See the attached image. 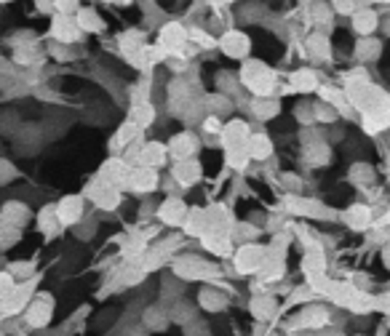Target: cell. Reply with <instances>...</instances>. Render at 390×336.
I'll use <instances>...</instances> for the list:
<instances>
[{
    "label": "cell",
    "instance_id": "1",
    "mask_svg": "<svg viewBox=\"0 0 390 336\" xmlns=\"http://www.w3.org/2000/svg\"><path fill=\"white\" fill-rule=\"evenodd\" d=\"M171 272L177 275L179 281H217L222 270L220 264L203 259V256H195V254H182L177 259L171 261Z\"/></svg>",
    "mask_w": 390,
    "mask_h": 336
},
{
    "label": "cell",
    "instance_id": "2",
    "mask_svg": "<svg viewBox=\"0 0 390 336\" xmlns=\"http://www.w3.org/2000/svg\"><path fill=\"white\" fill-rule=\"evenodd\" d=\"M241 86L249 88L254 97H273V91L278 86L276 80V72L270 70L265 62H256V59H249L241 67Z\"/></svg>",
    "mask_w": 390,
    "mask_h": 336
},
{
    "label": "cell",
    "instance_id": "3",
    "mask_svg": "<svg viewBox=\"0 0 390 336\" xmlns=\"http://www.w3.org/2000/svg\"><path fill=\"white\" fill-rule=\"evenodd\" d=\"M326 325H332V310L323 304H308L305 310L294 315L289 320V331H321Z\"/></svg>",
    "mask_w": 390,
    "mask_h": 336
},
{
    "label": "cell",
    "instance_id": "4",
    "mask_svg": "<svg viewBox=\"0 0 390 336\" xmlns=\"http://www.w3.org/2000/svg\"><path fill=\"white\" fill-rule=\"evenodd\" d=\"M283 208L294 214V217H308V219H326L332 222L337 219V214L329 206H323L321 200H313V197H302V195H286L283 197Z\"/></svg>",
    "mask_w": 390,
    "mask_h": 336
},
{
    "label": "cell",
    "instance_id": "5",
    "mask_svg": "<svg viewBox=\"0 0 390 336\" xmlns=\"http://www.w3.org/2000/svg\"><path fill=\"white\" fill-rule=\"evenodd\" d=\"M54 296L51 293H35L33 302L27 304V310H24V323L35 328V331H40L45 325L51 323V318H54Z\"/></svg>",
    "mask_w": 390,
    "mask_h": 336
},
{
    "label": "cell",
    "instance_id": "6",
    "mask_svg": "<svg viewBox=\"0 0 390 336\" xmlns=\"http://www.w3.org/2000/svg\"><path fill=\"white\" fill-rule=\"evenodd\" d=\"M83 195L89 197L97 208H102V211H112V208L121 206V200H123L121 190H118V187H112V185H107V182L99 179V176H97L89 187H86V193H83Z\"/></svg>",
    "mask_w": 390,
    "mask_h": 336
},
{
    "label": "cell",
    "instance_id": "7",
    "mask_svg": "<svg viewBox=\"0 0 390 336\" xmlns=\"http://www.w3.org/2000/svg\"><path fill=\"white\" fill-rule=\"evenodd\" d=\"M265 254H268V246H259V243H244V246L233 254L235 270L241 272V275H254V272H259V267H262Z\"/></svg>",
    "mask_w": 390,
    "mask_h": 336
},
{
    "label": "cell",
    "instance_id": "8",
    "mask_svg": "<svg viewBox=\"0 0 390 336\" xmlns=\"http://www.w3.org/2000/svg\"><path fill=\"white\" fill-rule=\"evenodd\" d=\"M38 275H33L30 281H22V283H16L13 286V291L3 299V313H6V318L9 315H16V313H24L27 310V304L33 302V296H35V286H38Z\"/></svg>",
    "mask_w": 390,
    "mask_h": 336
},
{
    "label": "cell",
    "instance_id": "9",
    "mask_svg": "<svg viewBox=\"0 0 390 336\" xmlns=\"http://www.w3.org/2000/svg\"><path fill=\"white\" fill-rule=\"evenodd\" d=\"M99 179H104L107 185L118 187V190H129V176H131V166L123 161V158H110V161L102 163Z\"/></svg>",
    "mask_w": 390,
    "mask_h": 336
},
{
    "label": "cell",
    "instance_id": "10",
    "mask_svg": "<svg viewBox=\"0 0 390 336\" xmlns=\"http://www.w3.org/2000/svg\"><path fill=\"white\" fill-rule=\"evenodd\" d=\"M188 43V30L182 27L179 22H168L161 27L158 33V45L166 51V54H182V48Z\"/></svg>",
    "mask_w": 390,
    "mask_h": 336
},
{
    "label": "cell",
    "instance_id": "11",
    "mask_svg": "<svg viewBox=\"0 0 390 336\" xmlns=\"http://www.w3.org/2000/svg\"><path fill=\"white\" fill-rule=\"evenodd\" d=\"M56 217L62 222V227H75L80 219L86 217V203L80 195H67L56 203Z\"/></svg>",
    "mask_w": 390,
    "mask_h": 336
},
{
    "label": "cell",
    "instance_id": "12",
    "mask_svg": "<svg viewBox=\"0 0 390 336\" xmlns=\"http://www.w3.org/2000/svg\"><path fill=\"white\" fill-rule=\"evenodd\" d=\"M166 147L174 161H188V158H195V152L201 147V139L193 131H182L177 136H171V141H168Z\"/></svg>",
    "mask_w": 390,
    "mask_h": 336
},
{
    "label": "cell",
    "instance_id": "13",
    "mask_svg": "<svg viewBox=\"0 0 390 336\" xmlns=\"http://www.w3.org/2000/svg\"><path fill=\"white\" fill-rule=\"evenodd\" d=\"M220 48H222V54L230 56V59H246L249 51H251V40H249V35L241 33V30H227V33L220 38Z\"/></svg>",
    "mask_w": 390,
    "mask_h": 336
},
{
    "label": "cell",
    "instance_id": "14",
    "mask_svg": "<svg viewBox=\"0 0 390 336\" xmlns=\"http://www.w3.org/2000/svg\"><path fill=\"white\" fill-rule=\"evenodd\" d=\"M80 33L83 30L78 27V22L65 16V13H59L54 19V24H51V38L62 45H75L80 40Z\"/></svg>",
    "mask_w": 390,
    "mask_h": 336
},
{
    "label": "cell",
    "instance_id": "15",
    "mask_svg": "<svg viewBox=\"0 0 390 336\" xmlns=\"http://www.w3.org/2000/svg\"><path fill=\"white\" fill-rule=\"evenodd\" d=\"M251 136V131L246 126V120H230L224 123L220 131V144L224 150H235V147H246V139Z\"/></svg>",
    "mask_w": 390,
    "mask_h": 336
},
{
    "label": "cell",
    "instance_id": "16",
    "mask_svg": "<svg viewBox=\"0 0 390 336\" xmlns=\"http://www.w3.org/2000/svg\"><path fill=\"white\" fill-rule=\"evenodd\" d=\"M201 163L195 161V158H188V161H177L174 163V168H171V179L177 182L179 187H193L201 182Z\"/></svg>",
    "mask_w": 390,
    "mask_h": 336
},
{
    "label": "cell",
    "instance_id": "17",
    "mask_svg": "<svg viewBox=\"0 0 390 336\" xmlns=\"http://www.w3.org/2000/svg\"><path fill=\"white\" fill-rule=\"evenodd\" d=\"M190 208L185 206V200L182 197H166L161 208H158V219L168 224V227H182L185 224V217H188Z\"/></svg>",
    "mask_w": 390,
    "mask_h": 336
},
{
    "label": "cell",
    "instance_id": "18",
    "mask_svg": "<svg viewBox=\"0 0 390 336\" xmlns=\"http://www.w3.org/2000/svg\"><path fill=\"white\" fill-rule=\"evenodd\" d=\"M129 190H131V193H139V195H147V193L158 190V171L156 168H147V166H136V168H131Z\"/></svg>",
    "mask_w": 390,
    "mask_h": 336
},
{
    "label": "cell",
    "instance_id": "19",
    "mask_svg": "<svg viewBox=\"0 0 390 336\" xmlns=\"http://www.w3.org/2000/svg\"><path fill=\"white\" fill-rule=\"evenodd\" d=\"M323 270H326V254H323V246H313V249H305L302 254V272L308 283L321 278Z\"/></svg>",
    "mask_w": 390,
    "mask_h": 336
},
{
    "label": "cell",
    "instance_id": "20",
    "mask_svg": "<svg viewBox=\"0 0 390 336\" xmlns=\"http://www.w3.org/2000/svg\"><path fill=\"white\" fill-rule=\"evenodd\" d=\"M30 208L24 206V203H19V200H9L6 206L0 208V224H6V227H16L22 229L27 222H30Z\"/></svg>",
    "mask_w": 390,
    "mask_h": 336
},
{
    "label": "cell",
    "instance_id": "21",
    "mask_svg": "<svg viewBox=\"0 0 390 336\" xmlns=\"http://www.w3.org/2000/svg\"><path fill=\"white\" fill-rule=\"evenodd\" d=\"M342 222H345L350 229H356V232H364L374 224V219H372V206H364V203H356V206H350L347 211H342Z\"/></svg>",
    "mask_w": 390,
    "mask_h": 336
},
{
    "label": "cell",
    "instance_id": "22",
    "mask_svg": "<svg viewBox=\"0 0 390 336\" xmlns=\"http://www.w3.org/2000/svg\"><path fill=\"white\" fill-rule=\"evenodd\" d=\"M168 161V147L161 144V141H145L142 144V155H139V166H147V168H161L163 163Z\"/></svg>",
    "mask_w": 390,
    "mask_h": 336
},
{
    "label": "cell",
    "instance_id": "23",
    "mask_svg": "<svg viewBox=\"0 0 390 336\" xmlns=\"http://www.w3.org/2000/svg\"><path fill=\"white\" fill-rule=\"evenodd\" d=\"M246 152L251 161H268L273 155V141H270L268 134H251L246 139Z\"/></svg>",
    "mask_w": 390,
    "mask_h": 336
},
{
    "label": "cell",
    "instance_id": "24",
    "mask_svg": "<svg viewBox=\"0 0 390 336\" xmlns=\"http://www.w3.org/2000/svg\"><path fill=\"white\" fill-rule=\"evenodd\" d=\"M379 27V16L374 9H358L353 13V30H356L361 38H369Z\"/></svg>",
    "mask_w": 390,
    "mask_h": 336
},
{
    "label": "cell",
    "instance_id": "25",
    "mask_svg": "<svg viewBox=\"0 0 390 336\" xmlns=\"http://www.w3.org/2000/svg\"><path fill=\"white\" fill-rule=\"evenodd\" d=\"M198 304H201L206 313H222V310H227V304H230V296L217 291V288H201Z\"/></svg>",
    "mask_w": 390,
    "mask_h": 336
},
{
    "label": "cell",
    "instance_id": "26",
    "mask_svg": "<svg viewBox=\"0 0 390 336\" xmlns=\"http://www.w3.org/2000/svg\"><path fill=\"white\" fill-rule=\"evenodd\" d=\"M168 310V320L177 325H188L195 320V304L188 302V299H177L166 307Z\"/></svg>",
    "mask_w": 390,
    "mask_h": 336
},
{
    "label": "cell",
    "instance_id": "27",
    "mask_svg": "<svg viewBox=\"0 0 390 336\" xmlns=\"http://www.w3.org/2000/svg\"><path fill=\"white\" fill-rule=\"evenodd\" d=\"M182 227H185V232H188V235L203 238V235L209 232V217H206V211H203V208H190Z\"/></svg>",
    "mask_w": 390,
    "mask_h": 336
},
{
    "label": "cell",
    "instance_id": "28",
    "mask_svg": "<svg viewBox=\"0 0 390 336\" xmlns=\"http://www.w3.org/2000/svg\"><path fill=\"white\" fill-rule=\"evenodd\" d=\"M249 109H251V115H254V118L273 120L281 112V104L273 97H254L251 102H249Z\"/></svg>",
    "mask_w": 390,
    "mask_h": 336
},
{
    "label": "cell",
    "instance_id": "29",
    "mask_svg": "<svg viewBox=\"0 0 390 336\" xmlns=\"http://www.w3.org/2000/svg\"><path fill=\"white\" fill-rule=\"evenodd\" d=\"M142 323H145L147 331H163L171 320H168V310L163 304H153V307H147L145 313H142Z\"/></svg>",
    "mask_w": 390,
    "mask_h": 336
},
{
    "label": "cell",
    "instance_id": "30",
    "mask_svg": "<svg viewBox=\"0 0 390 336\" xmlns=\"http://www.w3.org/2000/svg\"><path fill=\"white\" fill-rule=\"evenodd\" d=\"M302 158H305V163H310V166H323V163H329V144H326V139L302 144Z\"/></svg>",
    "mask_w": 390,
    "mask_h": 336
},
{
    "label": "cell",
    "instance_id": "31",
    "mask_svg": "<svg viewBox=\"0 0 390 336\" xmlns=\"http://www.w3.org/2000/svg\"><path fill=\"white\" fill-rule=\"evenodd\" d=\"M203 249L217 254V256H230L233 254V240L230 235H220V232H206L203 235Z\"/></svg>",
    "mask_w": 390,
    "mask_h": 336
},
{
    "label": "cell",
    "instance_id": "32",
    "mask_svg": "<svg viewBox=\"0 0 390 336\" xmlns=\"http://www.w3.org/2000/svg\"><path fill=\"white\" fill-rule=\"evenodd\" d=\"M38 227H40V232H43L45 238H54V235H59L62 222H59V217H56V206L40 208V214H38Z\"/></svg>",
    "mask_w": 390,
    "mask_h": 336
},
{
    "label": "cell",
    "instance_id": "33",
    "mask_svg": "<svg viewBox=\"0 0 390 336\" xmlns=\"http://www.w3.org/2000/svg\"><path fill=\"white\" fill-rule=\"evenodd\" d=\"M139 134H142V129H139V126H134L131 120H126L121 129H118V134L112 136L110 150H126V147H129L131 141L139 139Z\"/></svg>",
    "mask_w": 390,
    "mask_h": 336
},
{
    "label": "cell",
    "instance_id": "34",
    "mask_svg": "<svg viewBox=\"0 0 390 336\" xmlns=\"http://www.w3.org/2000/svg\"><path fill=\"white\" fill-rule=\"evenodd\" d=\"M276 313H278V302H276L273 296H254V299H251V315H254L259 323L270 320Z\"/></svg>",
    "mask_w": 390,
    "mask_h": 336
},
{
    "label": "cell",
    "instance_id": "35",
    "mask_svg": "<svg viewBox=\"0 0 390 336\" xmlns=\"http://www.w3.org/2000/svg\"><path fill=\"white\" fill-rule=\"evenodd\" d=\"M318 88V75L313 70H297L291 72V91H300V94H308V91H315Z\"/></svg>",
    "mask_w": 390,
    "mask_h": 336
},
{
    "label": "cell",
    "instance_id": "36",
    "mask_svg": "<svg viewBox=\"0 0 390 336\" xmlns=\"http://www.w3.org/2000/svg\"><path fill=\"white\" fill-rule=\"evenodd\" d=\"M308 54L313 59H318V62H326L329 56H332V45H329V38L323 33H315L308 38Z\"/></svg>",
    "mask_w": 390,
    "mask_h": 336
},
{
    "label": "cell",
    "instance_id": "37",
    "mask_svg": "<svg viewBox=\"0 0 390 336\" xmlns=\"http://www.w3.org/2000/svg\"><path fill=\"white\" fill-rule=\"evenodd\" d=\"M347 179H350L356 187H372L377 176H374V168H372L369 163H353V166H350V174H347Z\"/></svg>",
    "mask_w": 390,
    "mask_h": 336
},
{
    "label": "cell",
    "instance_id": "38",
    "mask_svg": "<svg viewBox=\"0 0 390 336\" xmlns=\"http://www.w3.org/2000/svg\"><path fill=\"white\" fill-rule=\"evenodd\" d=\"M379 51H382V45H379V40H374L372 35H369V38H361L356 43L358 62H374V59H379Z\"/></svg>",
    "mask_w": 390,
    "mask_h": 336
},
{
    "label": "cell",
    "instance_id": "39",
    "mask_svg": "<svg viewBox=\"0 0 390 336\" xmlns=\"http://www.w3.org/2000/svg\"><path fill=\"white\" fill-rule=\"evenodd\" d=\"M203 107L209 109V115H217V118H222V115H230V109H233V102H230V97H224V94H212V97L203 99Z\"/></svg>",
    "mask_w": 390,
    "mask_h": 336
},
{
    "label": "cell",
    "instance_id": "40",
    "mask_svg": "<svg viewBox=\"0 0 390 336\" xmlns=\"http://www.w3.org/2000/svg\"><path fill=\"white\" fill-rule=\"evenodd\" d=\"M131 123L139 126V129H147V126H153V120H156V107L150 104V102H142V104H134L131 107Z\"/></svg>",
    "mask_w": 390,
    "mask_h": 336
},
{
    "label": "cell",
    "instance_id": "41",
    "mask_svg": "<svg viewBox=\"0 0 390 336\" xmlns=\"http://www.w3.org/2000/svg\"><path fill=\"white\" fill-rule=\"evenodd\" d=\"M78 27L80 30H89V33H102L104 30V22H102V16L97 11H91V9H80L78 11Z\"/></svg>",
    "mask_w": 390,
    "mask_h": 336
},
{
    "label": "cell",
    "instance_id": "42",
    "mask_svg": "<svg viewBox=\"0 0 390 336\" xmlns=\"http://www.w3.org/2000/svg\"><path fill=\"white\" fill-rule=\"evenodd\" d=\"M256 235H259V227L251 222H235L230 229V240H238V243H251Z\"/></svg>",
    "mask_w": 390,
    "mask_h": 336
},
{
    "label": "cell",
    "instance_id": "43",
    "mask_svg": "<svg viewBox=\"0 0 390 336\" xmlns=\"http://www.w3.org/2000/svg\"><path fill=\"white\" fill-rule=\"evenodd\" d=\"M238 86H241V77L233 75V72H217V88H220V94L224 97H230V94H238Z\"/></svg>",
    "mask_w": 390,
    "mask_h": 336
},
{
    "label": "cell",
    "instance_id": "44",
    "mask_svg": "<svg viewBox=\"0 0 390 336\" xmlns=\"http://www.w3.org/2000/svg\"><path fill=\"white\" fill-rule=\"evenodd\" d=\"M224 161H227V166H230L233 171H244L251 158H249L246 147H235V150H227V152H224Z\"/></svg>",
    "mask_w": 390,
    "mask_h": 336
},
{
    "label": "cell",
    "instance_id": "45",
    "mask_svg": "<svg viewBox=\"0 0 390 336\" xmlns=\"http://www.w3.org/2000/svg\"><path fill=\"white\" fill-rule=\"evenodd\" d=\"M313 109H315V123H335L340 118V112L332 104H326V102H315Z\"/></svg>",
    "mask_w": 390,
    "mask_h": 336
},
{
    "label": "cell",
    "instance_id": "46",
    "mask_svg": "<svg viewBox=\"0 0 390 336\" xmlns=\"http://www.w3.org/2000/svg\"><path fill=\"white\" fill-rule=\"evenodd\" d=\"M9 272H11L16 281H30L35 275V261H16V264L9 267Z\"/></svg>",
    "mask_w": 390,
    "mask_h": 336
},
{
    "label": "cell",
    "instance_id": "47",
    "mask_svg": "<svg viewBox=\"0 0 390 336\" xmlns=\"http://www.w3.org/2000/svg\"><path fill=\"white\" fill-rule=\"evenodd\" d=\"M332 11H335V9H332V6H329V3H313V22L315 24H329L332 22Z\"/></svg>",
    "mask_w": 390,
    "mask_h": 336
},
{
    "label": "cell",
    "instance_id": "48",
    "mask_svg": "<svg viewBox=\"0 0 390 336\" xmlns=\"http://www.w3.org/2000/svg\"><path fill=\"white\" fill-rule=\"evenodd\" d=\"M294 118L300 120V123H305V126L315 123V109H313L310 102H300V104L294 107Z\"/></svg>",
    "mask_w": 390,
    "mask_h": 336
},
{
    "label": "cell",
    "instance_id": "49",
    "mask_svg": "<svg viewBox=\"0 0 390 336\" xmlns=\"http://www.w3.org/2000/svg\"><path fill=\"white\" fill-rule=\"evenodd\" d=\"M72 229H75V235H78L80 240H89L91 235L97 232V222H94V219H86V217H83Z\"/></svg>",
    "mask_w": 390,
    "mask_h": 336
},
{
    "label": "cell",
    "instance_id": "50",
    "mask_svg": "<svg viewBox=\"0 0 390 336\" xmlns=\"http://www.w3.org/2000/svg\"><path fill=\"white\" fill-rule=\"evenodd\" d=\"M281 185L286 187V190H289V195H300L302 193V179L300 176H294V174H281V179H278Z\"/></svg>",
    "mask_w": 390,
    "mask_h": 336
},
{
    "label": "cell",
    "instance_id": "51",
    "mask_svg": "<svg viewBox=\"0 0 390 336\" xmlns=\"http://www.w3.org/2000/svg\"><path fill=\"white\" fill-rule=\"evenodd\" d=\"M16 176H19V171L13 168V163L0 158V185H9V182H13Z\"/></svg>",
    "mask_w": 390,
    "mask_h": 336
},
{
    "label": "cell",
    "instance_id": "52",
    "mask_svg": "<svg viewBox=\"0 0 390 336\" xmlns=\"http://www.w3.org/2000/svg\"><path fill=\"white\" fill-rule=\"evenodd\" d=\"M13 286H16V278H13L11 272L6 270V272H0V302L9 296V293L13 291Z\"/></svg>",
    "mask_w": 390,
    "mask_h": 336
},
{
    "label": "cell",
    "instance_id": "53",
    "mask_svg": "<svg viewBox=\"0 0 390 336\" xmlns=\"http://www.w3.org/2000/svg\"><path fill=\"white\" fill-rule=\"evenodd\" d=\"M54 9L59 13H65V16H70V13L80 11V0H54Z\"/></svg>",
    "mask_w": 390,
    "mask_h": 336
},
{
    "label": "cell",
    "instance_id": "54",
    "mask_svg": "<svg viewBox=\"0 0 390 336\" xmlns=\"http://www.w3.org/2000/svg\"><path fill=\"white\" fill-rule=\"evenodd\" d=\"M203 131H206L209 136H220V131H222V120L217 118V115H206V118H203Z\"/></svg>",
    "mask_w": 390,
    "mask_h": 336
},
{
    "label": "cell",
    "instance_id": "55",
    "mask_svg": "<svg viewBox=\"0 0 390 336\" xmlns=\"http://www.w3.org/2000/svg\"><path fill=\"white\" fill-rule=\"evenodd\" d=\"M185 336H209V328L203 320H193V323L185 325Z\"/></svg>",
    "mask_w": 390,
    "mask_h": 336
},
{
    "label": "cell",
    "instance_id": "56",
    "mask_svg": "<svg viewBox=\"0 0 390 336\" xmlns=\"http://www.w3.org/2000/svg\"><path fill=\"white\" fill-rule=\"evenodd\" d=\"M337 13H356L358 11V0H335L332 6Z\"/></svg>",
    "mask_w": 390,
    "mask_h": 336
},
{
    "label": "cell",
    "instance_id": "57",
    "mask_svg": "<svg viewBox=\"0 0 390 336\" xmlns=\"http://www.w3.org/2000/svg\"><path fill=\"white\" fill-rule=\"evenodd\" d=\"M318 336H342V334H340L337 328H332V325H326V328H321V331H318Z\"/></svg>",
    "mask_w": 390,
    "mask_h": 336
},
{
    "label": "cell",
    "instance_id": "58",
    "mask_svg": "<svg viewBox=\"0 0 390 336\" xmlns=\"http://www.w3.org/2000/svg\"><path fill=\"white\" fill-rule=\"evenodd\" d=\"M382 261H385V267L390 270V240L385 243V249H382Z\"/></svg>",
    "mask_w": 390,
    "mask_h": 336
},
{
    "label": "cell",
    "instance_id": "59",
    "mask_svg": "<svg viewBox=\"0 0 390 336\" xmlns=\"http://www.w3.org/2000/svg\"><path fill=\"white\" fill-rule=\"evenodd\" d=\"M382 27H385V35H390V16L385 19V24H382Z\"/></svg>",
    "mask_w": 390,
    "mask_h": 336
},
{
    "label": "cell",
    "instance_id": "60",
    "mask_svg": "<svg viewBox=\"0 0 390 336\" xmlns=\"http://www.w3.org/2000/svg\"><path fill=\"white\" fill-rule=\"evenodd\" d=\"M300 336H318V331H302Z\"/></svg>",
    "mask_w": 390,
    "mask_h": 336
},
{
    "label": "cell",
    "instance_id": "61",
    "mask_svg": "<svg viewBox=\"0 0 390 336\" xmlns=\"http://www.w3.org/2000/svg\"><path fill=\"white\" fill-rule=\"evenodd\" d=\"M388 141H390V139H388Z\"/></svg>",
    "mask_w": 390,
    "mask_h": 336
},
{
    "label": "cell",
    "instance_id": "62",
    "mask_svg": "<svg viewBox=\"0 0 390 336\" xmlns=\"http://www.w3.org/2000/svg\"><path fill=\"white\" fill-rule=\"evenodd\" d=\"M388 325H390V323H388Z\"/></svg>",
    "mask_w": 390,
    "mask_h": 336
}]
</instances>
